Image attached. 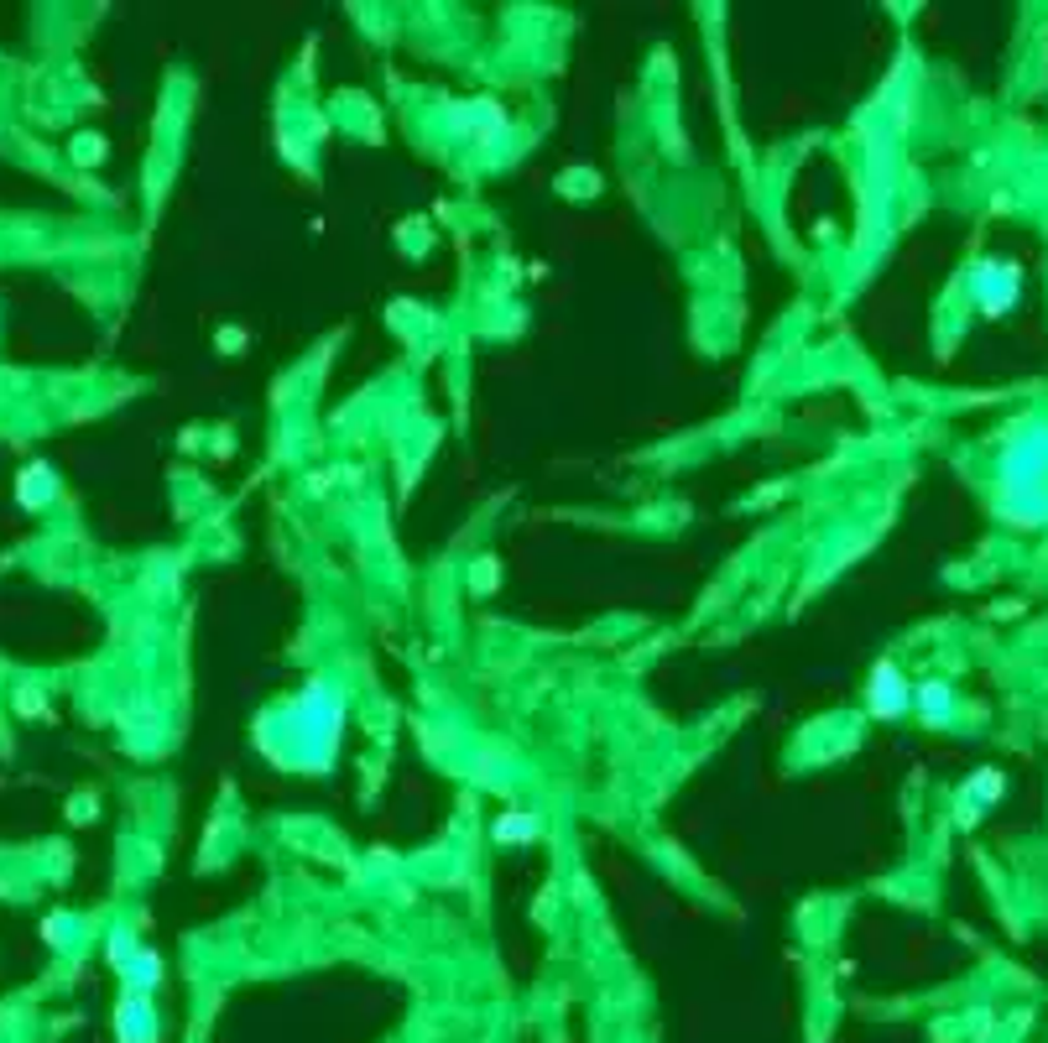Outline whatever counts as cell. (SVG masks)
I'll list each match as a JSON object with an SVG mask.
<instances>
[{
    "label": "cell",
    "mask_w": 1048,
    "mask_h": 1043,
    "mask_svg": "<svg viewBox=\"0 0 1048 1043\" xmlns=\"http://www.w3.org/2000/svg\"><path fill=\"white\" fill-rule=\"evenodd\" d=\"M907 709V683L892 663H876V674H871V715H882V720H892Z\"/></svg>",
    "instance_id": "obj_1"
},
{
    "label": "cell",
    "mask_w": 1048,
    "mask_h": 1043,
    "mask_svg": "<svg viewBox=\"0 0 1048 1043\" xmlns=\"http://www.w3.org/2000/svg\"><path fill=\"white\" fill-rule=\"evenodd\" d=\"M120 1039L125 1043H151V1013H147V1002H120Z\"/></svg>",
    "instance_id": "obj_2"
},
{
    "label": "cell",
    "mask_w": 1048,
    "mask_h": 1043,
    "mask_svg": "<svg viewBox=\"0 0 1048 1043\" xmlns=\"http://www.w3.org/2000/svg\"><path fill=\"white\" fill-rule=\"evenodd\" d=\"M1012 287H1018L1012 276H1001V282H996V267H981V293H986V308H991V313L1012 303Z\"/></svg>",
    "instance_id": "obj_3"
},
{
    "label": "cell",
    "mask_w": 1048,
    "mask_h": 1043,
    "mask_svg": "<svg viewBox=\"0 0 1048 1043\" xmlns=\"http://www.w3.org/2000/svg\"><path fill=\"white\" fill-rule=\"evenodd\" d=\"M918 709H924L929 720H944V715H950V689H944V683H924V689H918Z\"/></svg>",
    "instance_id": "obj_4"
},
{
    "label": "cell",
    "mask_w": 1048,
    "mask_h": 1043,
    "mask_svg": "<svg viewBox=\"0 0 1048 1043\" xmlns=\"http://www.w3.org/2000/svg\"><path fill=\"white\" fill-rule=\"evenodd\" d=\"M21 480H27V486H21V501H27V506H37V501L53 496V475H47V470H27Z\"/></svg>",
    "instance_id": "obj_5"
},
{
    "label": "cell",
    "mask_w": 1048,
    "mask_h": 1043,
    "mask_svg": "<svg viewBox=\"0 0 1048 1043\" xmlns=\"http://www.w3.org/2000/svg\"><path fill=\"white\" fill-rule=\"evenodd\" d=\"M496 835H501V840H527V835H533V819H511V825H501Z\"/></svg>",
    "instance_id": "obj_6"
}]
</instances>
